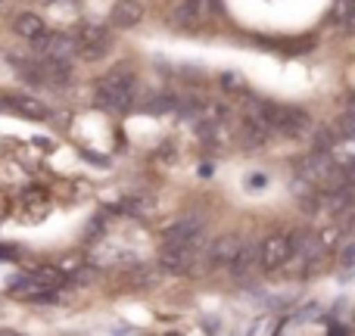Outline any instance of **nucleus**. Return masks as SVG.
Here are the masks:
<instances>
[{
  "label": "nucleus",
  "instance_id": "f257e3e1",
  "mask_svg": "<svg viewBox=\"0 0 355 336\" xmlns=\"http://www.w3.org/2000/svg\"><path fill=\"white\" fill-rule=\"evenodd\" d=\"M131 97H135V72L128 66H116L110 75L97 81L94 87V100H97L100 109L106 112H122L128 109Z\"/></svg>",
  "mask_w": 355,
  "mask_h": 336
},
{
  "label": "nucleus",
  "instance_id": "f03ea898",
  "mask_svg": "<svg viewBox=\"0 0 355 336\" xmlns=\"http://www.w3.org/2000/svg\"><path fill=\"white\" fill-rule=\"evenodd\" d=\"M202 237H206V221L200 215H181L166 231V243L172 246H196Z\"/></svg>",
  "mask_w": 355,
  "mask_h": 336
},
{
  "label": "nucleus",
  "instance_id": "7ed1b4c3",
  "mask_svg": "<svg viewBox=\"0 0 355 336\" xmlns=\"http://www.w3.org/2000/svg\"><path fill=\"white\" fill-rule=\"evenodd\" d=\"M293 258V249H290V237L287 233H271L262 246H259V262H262L265 271H277Z\"/></svg>",
  "mask_w": 355,
  "mask_h": 336
},
{
  "label": "nucleus",
  "instance_id": "20e7f679",
  "mask_svg": "<svg viewBox=\"0 0 355 336\" xmlns=\"http://www.w3.org/2000/svg\"><path fill=\"white\" fill-rule=\"evenodd\" d=\"M159 268L168 271V274H193L196 268V252L193 246H172L159 256Z\"/></svg>",
  "mask_w": 355,
  "mask_h": 336
},
{
  "label": "nucleus",
  "instance_id": "39448f33",
  "mask_svg": "<svg viewBox=\"0 0 355 336\" xmlns=\"http://www.w3.org/2000/svg\"><path fill=\"white\" fill-rule=\"evenodd\" d=\"M110 47H112V41L106 37V31L94 28V25H87L78 35V41H75V50H78L85 60H100V56L110 53Z\"/></svg>",
  "mask_w": 355,
  "mask_h": 336
},
{
  "label": "nucleus",
  "instance_id": "423d86ee",
  "mask_svg": "<svg viewBox=\"0 0 355 336\" xmlns=\"http://www.w3.org/2000/svg\"><path fill=\"white\" fill-rule=\"evenodd\" d=\"M35 50L44 56V60H69V56L75 53V41L66 35H47L44 31L41 37H35Z\"/></svg>",
  "mask_w": 355,
  "mask_h": 336
},
{
  "label": "nucleus",
  "instance_id": "0eeeda50",
  "mask_svg": "<svg viewBox=\"0 0 355 336\" xmlns=\"http://www.w3.org/2000/svg\"><path fill=\"white\" fill-rule=\"evenodd\" d=\"M290 249H293V256H300L306 265L321 262V256H324L321 240L315 237V233H309V231H296L293 237H290Z\"/></svg>",
  "mask_w": 355,
  "mask_h": 336
},
{
  "label": "nucleus",
  "instance_id": "6e6552de",
  "mask_svg": "<svg viewBox=\"0 0 355 336\" xmlns=\"http://www.w3.org/2000/svg\"><path fill=\"white\" fill-rule=\"evenodd\" d=\"M240 240L234 237V233H225V237L212 240L206 249V265L209 268H227V262L234 258V252H237Z\"/></svg>",
  "mask_w": 355,
  "mask_h": 336
},
{
  "label": "nucleus",
  "instance_id": "1a4fd4ad",
  "mask_svg": "<svg viewBox=\"0 0 355 336\" xmlns=\"http://www.w3.org/2000/svg\"><path fill=\"white\" fill-rule=\"evenodd\" d=\"M144 22V6L141 0H119L110 12V25L112 28H135Z\"/></svg>",
  "mask_w": 355,
  "mask_h": 336
},
{
  "label": "nucleus",
  "instance_id": "9d476101",
  "mask_svg": "<svg viewBox=\"0 0 355 336\" xmlns=\"http://www.w3.org/2000/svg\"><path fill=\"white\" fill-rule=\"evenodd\" d=\"M256 262H259L256 243H240L237 252H234V258L227 262V271H231L234 277H250L252 271H256Z\"/></svg>",
  "mask_w": 355,
  "mask_h": 336
},
{
  "label": "nucleus",
  "instance_id": "9b49d317",
  "mask_svg": "<svg viewBox=\"0 0 355 336\" xmlns=\"http://www.w3.org/2000/svg\"><path fill=\"white\" fill-rule=\"evenodd\" d=\"M206 16H209V0H184V3L175 10V22L184 25V28H196V25H202Z\"/></svg>",
  "mask_w": 355,
  "mask_h": 336
},
{
  "label": "nucleus",
  "instance_id": "f8f14e48",
  "mask_svg": "<svg viewBox=\"0 0 355 336\" xmlns=\"http://www.w3.org/2000/svg\"><path fill=\"white\" fill-rule=\"evenodd\" d=\"M6 106L25 118H47V106L37 97H31V94H12V97L6 100Z\"/></svg>",
  "mask_w": 355,
  "mask_h": 336
},
{
  "label": "nucleus",
  "instance_id": "ddd939ff",
  "mask_svg": "<svg viewBox=\"0 0 355 336\" xmlns=\"http://www.w3.org/2000/svg\"><path fill=\"white\" fill-rule=\"evenodd\" d=\"M268 134H271V131L265 128L259 118H252V116H246L243 122H240V141H243L246 147H265Z\"/></svg>",
  "mask_w": 355,
  "mask_h": 336
},
{
  "label": "nucleus",
  "instance_id": "4468645a",
  "mask_svg": "<svg viewBox=\"0 0 355 336\" xmlns=\"http://www.w3.org/2000/svg\"><path fill=\"white\" fill-rule=\"evenodd\" d=\"M12 28H16L19 37H25V41H35V37H41L44 31V19L35 16V12H19L16 22H12Z\"/></svg>",
  "mask_w": 355,
  "mask_h": 336
},
{
  "label": "nucleus",
  "instance_id": "2eb2a0df",
  "mask_svg": "<svg viewBox=\"0 0 355 336\" xmlns=\"http://www.w3.org/2000/svg\"><path fill=\"white\" fill-rule=\"evenodd\" d=\"M128 281L135 283V287H153L156 281H159V268H150V265H141V268H135L128 274Z\"/></svg>",
  "mask_w": 355,
  "mask_h": 336
},
{
  "label": "nucleus",
  "instance_id": "dca6fc26",
  "mask_svg": "<svg viewBox=\"0 0 355 336\" xmlns=\"http://www.w3.org/2000/svg\"><path fill=\"white\" fill-rule=\"evenodd\" d=\"M318 240H321V246H324V249H334V246H340V227L337 224L324 227V231L318 233Z\"/></svg>",
  "mask_w": 355,
  "mask_h": 336
},
{
  "label": "nucleus",
  "instance_id": "f3484780",
  "mask_svg": "<svg viewBox=\"0 0 355 336\" xmlns=\"http://www.w3.org/2000/svg\"><path fill=\"white\" fill-rule=\"evenodd\" d=\"M334 141H337V131H334V128H321L318 134H315V147H318V150L334 147Z\"/></svg>",
  "mask_w": 355,
  "mask_h": 336
},
{
  "label": "nucleus",
  "instance_id": "a211bd4d",
  "mask_svg": "<svg viewBox=\"0 0 355 336\" xmlns=\"http://www.w3.org/2000/svg\"><path fill=\"white\" fill-rule=\"evenodd\" d=\"M352 258H355V246H352V243H346V246H343V252H340V265H343V268L349 271V268H352Z\"/></svg>",
  "mask_w": 355,
  "mask_h": 336
}]
</instances>
